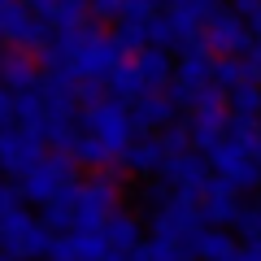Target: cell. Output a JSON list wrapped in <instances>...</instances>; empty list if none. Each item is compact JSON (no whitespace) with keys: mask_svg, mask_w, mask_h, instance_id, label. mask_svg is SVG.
I'll use <instances>...</instances> for the list:
<instances>
[{"mask_svg":"<svg viewBox=\"0 0 261 261\" xmlns=\"http://www.w3.org/2000/svg\"><path fill=\"white\" fill-rule=\"evenodd\" d=\"M148 226H152V240H166V244H174L187 261H200V244H205L209 222H205V214H200L196 200H187V196L174 192V200H170L157 218H148Z\"/></svg>","mask_w":261,"mask_h":261,"instance_id":"1","label":"cell"},{"mask_svg":"<svg viewBox=\"0 0 261 261\" xmlns=\"http://www.w3.org/2000/svg\"><path fill=\"white\" fill-rule=\"evenodd\" d=\"M83 126L92 130L105 148L118 152V161H122V152L135 144V118H130V105L118 100V96H105L100 105H87V109H83Z\"/></svg>","mask_w":261,"mask_h":261,"instance_id":"2","label":"cell"},{"mask_svg":"<svg viewBox=\"0 0 261 261\" xmlns=\"http://www.w3.org/2000/svg\"><path fill=\"white\" fill-rule=\"evenodd\" d=\"M74 170H79V161H74V152H65V148H53L44 161H39L35 170H31L27 178H18V187H22V196H27V205H48L57 192H61L65 183H79L74 178Z\"/></svg>","mask_w":261,"mask_h":261,"instance_id":"3","label":"cell"},{"mask_svg":"<svg viewBox=\"0 0 261 261\" xmlns=\"http://www.w3.org/2000/svg\"><path fill=\"white\" fill-rule=\"evenodd\" d=\"M44 144H48L44 135H35V130L18 126V122L0 126V174H5V178H27L31 170L48 157Z\"/></svg>","mask_w":261,"mask_h":261,"instance_id":"4","label":"cell"},{"mask_svg":"<svg viewBox=\"0 0 261 261\" xmlns=\"http://www.w3.org/2000/svg\"><path fill=\"white\" fill-rule=\"evenodd\" d=\"M53 244H57V231H48L44 218H31L27 209H18L9 231H5V240H0V252L13 261H48Z\"/></svg>","mask_w":261,"mask_h":261,"instance_id":"5","label":"cell"},{"mask_svg":"<svg viewBox=\"0 0 261 261\" xmlns=\"http://www.w3.org/2000/svg\"><path fill=\"white\" fill-rule=\"evenodd\" d=\"M122 209V187L109 170H100L96 178L83 183V196H79V218H74V231H105L113 214Z\"/></svg>","mask_w":261,"mask_h":261,"instance_id":"6","label":"cell"},{"mask_svg":"<svg viewBox=\"0 0 261 261\" xmlns=\"http://www.w3.org/2000/svg\"><path fill=\"white\" fill-rule=\"evenodd\" d=\"M205 157H209V166H214V174H222L235 192H257L261 187V161L252 157L244 144H235L231 135H226L222 144H214Z\"/></svg>","mask_w":261,"mask_h":261,"instance_id":"7","label":"cell"},{"mask_svg":"<svg viewBox=\"0 0 261 261\" xmlns=\"http://www.w3.org/2000/svg\"><path fill=\"white\" fill-rule=\"evenodd\" d=\"M53 31H57L53 22L35 18L22 0H5V5H0V35L9 39V44H22V48H31V53H39L44 44H53Z\"/></svg>","mask_w":261,"mask_h":261,"instance_id":"8","label":"cell"},{"mask_svg":"<svg viewBox=\"0 0 261 261\" xmlns=\"http://www.w3.org/2000/svg\"><path fill=\"white\" fill-rule=\"evenodd\" d=\"M161 178H166L178 196L196 200V196H200V187L214 178V166H209L205 152H192V148H187V152H170L166 166H161Z\"/></svg>","mask_w":261,"mask_h":261,"instance_id":"9","label":"cell"},{"mask_svg":"<svg viewBox=\"0 0 261 261\" xmlns=\"http://www.w3.org/2000/svg\"><path fill=\"white\" fill-rule=\"evenodd\" d=\"M0 83L9 87L13 96L22 92H35L39 83H44V65H39V53H31V48L13 44L0 53Z\"/></svg>","mask_w":261,"mask_h":261,"instance_id":"10","label":"cell"},{"mask_svg":"<svg viewBox=\"0 0 261 261\" xmlns=\"http://www.w3.org/2000/svg\"><path fill=\"white\" fill-rule=\"evenodd\" d=\"M252 31H248V22L240 18V13H231V9H222L214 22L205 27V44L214 48V57H244L252 48Z\"/></svg>","mask_w":261,"mask_h":261,"instance_id":"11","label":"cell"},{"mask_svg":"<svg viewBox=\"0 0 261 261\" xmlns=\"http://www.w3.org/2000/svg\"><path fill=\"white\" fill-rule=\"evenodd\" d=\"M196 205H200V214H205L209 226H235V218H240V209H244L240 205V192H235L222 174H214L205 187H200Z\"/></svg>","mask_w":261,"mask_h":261,"instance_id":"12","label":"cell"},{"mask_svg":"<svg viewBox=\"0 0 261 261\" xmlns=\"http://www.w3.org/2000/svg\"><path fill=\"white\" fill-rule=\"evenodd\" d=\"M166 157L170 152H166V144H161L157 130H140L135 144L122 152V170H126V174H140V178H152V174H161Z\"/></svg>","mask_w":261,"mask_h":261,"instance_id":"13","label":"cell"},{"mask_svg":"<svg viewBox=\"0 0 261 261\" xmlns=\"http://www.w3.org/2000/svg\"><path fill=\"white\" fill-rule=\"evenodd\" d=\"M105 257H109L105 231H65L57 235L53 252H48V261H105Z\"/></svg>","mask_w":261,"mask_h":261,"instance_id":"14","label":"cell"},{"mask_svg":"<svg viewBox=\"0 0 261 261\" xmlns=\"http://www.w3.org/2000/svg\"><path fill=\"white\" fill-rule=\"evenodd\" d=\"M130 65H135V74L144 79L148 92H161V87H170V79H174V57H170L161 44L140 48V53L130 57Z\"/></svg>","mask_w":261,"mask_h":261,"instance_id":"15","label":"cell"},{"mask_svg":"<svg viewBox=\"0 0 261 261\" xmlns=\"http://www.w3.org/2000/svg\"><path fill=\"white\" fill-rule=\"evenodd\" d=\"M192 144L200 152H209L214 144H222L226 140V126H231V118H226V109L222 105H200V109H192Z\"/></svg>","mask_w":261,"mask_h":261,"instance_id":"16","label":"cell"},{"mask_svg":"<svg viewBox=\"0 0 261 261\" xmlns=\"http://www.w3.org/2000/svg\"><path fill=\"white\" fill-rule=\"evenodd\" d=\"M79 196H83V183H65L61 192L48 200V205H39V218H44L48 231L65 235V231H74V218H79Z\"/></svg>","mask_w":261,"mask_h":261,"instance_id":"17","label":"cell"},{"mask_svg":"<svg viewBox=\"0 0 261 261\" xmlns=\"http://www.w3.org/2000/svg\"><path fill=\"white\" fill-rule=\"evenodd\" d=\"M174 113H178V105L170 100V96H161V92H148V96H140V100L130 105L135 130H161V126L174 122Z\"/></svg>","mask_w":261,"mask_h":261,"instance_id":"18","label":"cell"},{"mask_svg":"<svg viewBox=\"0 0 261 261\" xmlns=\"http://www.w3.org/2000/svg\"><path fill=\"white\" fill-rule=\"evenodd\" d=\"M35 18L53 22L57 31L61 27H83L87 22V0H22Z\"/></svg>","mask_w":261,"mask_h":261,"instance_id":"19","label":"cell"},{"mask_svg":"<svg viewBox=\"0 0 261 261\" xmlns=\"http://www.w3.org/2000/svg\"><path fill=\"white\" fill-rule=\"evenodd\" d=\"M105 240H109V248H118V252H135L144 244V218L118 209V214L105 222Z\"/></svg>","mask_w":261,"mask_h":261,"instance_id":"20","label":"cell"},{"mask_svg":"<svg viewBox=\"0 0 261 261\" xmlns=\"http://www.w3.org/2000/svg\"><path fill=\"white\" fill-rule=\"evenodd\" d=\"M65 152H74V161H79V166H92V170H109L113 161H118V152H113V148H105V144L96 140V135H92L87 126H79V135L70 140V148H65Z\"/></svg>","mask_w":261,"mask_h":261,"instance_id":"21","label":"cell"},{"mask_svg":"<svg viewBox=\"0 0 261 261\" xmlns=\"http://www.w3.org/2000/svg\"><path fill=\"white\" fill-rule=\"evenodd\" d=\"M109 96H118V100H126V105H135L140 96H148V87H144V79L135 74V65H130V57L118 65L109 74Z\"/></svg>","mask_w":261,"mask_h":261,"instance_id":"22","label":"cell"},{"mask_svg":"<svg viewBox=\"0 0 261 261\" xmlns=\"http://www.w3.org/2000/svg\"><path fill=\"white\" fill-rule=\"evenodd\" d=\"M200 261H240L235 235H226V226H209L205 244H200Z\"/></svg>","mask_w":261,"mask_h":261,"instance_id":"23","label":"cell"},{"mask_svg":"<svg viewBox=\"0 0 261 261\" xmlns=\"http://www.w3.org/2000/svg\"><path fill=\"white\" fill-rule=\"evenodd\" d=\"M226 105H231V113H252V118H257L261 113V83L257 79H244L240 87L226 92Z\"/></svg>","mask_w":261,"mask_h":261,"instance_id":"24","label":"cell"},{"mask_svg":"<svg viewBox=\"0 0 261 261\" xmlns=\"http://www.w3.org/2000/svg\"><path fill=\"white\" fill-rule=\"evenodd\" d=\"M170 200H174V187H170L166 178H161V183L152 178V183H144V187H140V214H144V218H157L161 209L170 205Z\"/></svg>","mask_w":261,"mask_h":261,"instance_id":"25","label":"cell"},{"mask_svg":"<svg viewBox=\"0 0 261 261\" xmlns=\"http://www.w3.org/2000/svg\"><path fill=\"white\" fill-rule=\"evenodd\" d=\"M244 79H248V65H244V57H218V61H214V83L222 87V92L240 87Z\"/></svg>","mask_w":261,"mask_h":261,"instance_id":"26","label":"cell"},{"mask_svg":"<svg viewBox=\"0 0 261 261\" xmlns=\"http://www.w3.org/2000/svg\"><path fill=\"white\" fill-rule=\"evenodd\" d=\"M113 39L122 44V53H126V57H135L140 48H148V44H152V39H148V22H118Z\"/></svg>","mask_w":261,"mask_h":261,"instance_id":"27","label":"cell"},{"mask_svg":"<svg viewBox=\"0 0 261 261\" xmlns=\"http://www.w3.org/2000/svg\"><path fill=\"white\" fill-rule=\"evenodd\" d=\"M18 209H27V196H22L18 183H0V240H5V231H9V218L18 214Z\"/></svg>","mask_w":261,"mask_h":261,"instance_id":"28","label":"cell"},{"mask_svg":"<svg viewBox=\"0 0 261 261\" xmlns=\"http://www.w3.org/2000/svg\"><path fill=\"white\" fill-rule=\"evenodd\" d=\"M166 13V0H122V22H152Z\"/></svg>","mask_w":261,"mask_h":261,"instance_id":"29","label":"cell"},{"mask_svg":"<svg viewBox=\"0 0 261 261\" xmlns=\"http://www.w3.org/2000/svg\"><path fill=\"white\" fill-rule=\"evenodd\" d=\"M235 235L244 244H257L261 240V205H244L240 218H235Z\"/></svg>","mask_w":261,"mask_h":261,"instance_id":"30","label":"cell"},{"mask_svg":"<svg viewBox=\"0 0 261 261\" xmlns=\"http://www.w3.org/2000/svg\"><path fill=\"white\" fill-rule=\"evenodd\" d=\"M87 18L96 27H118L122 22V0H87Z\"/></svg>","mask_w":261,"mask_h":261,"instance_id":"31","label":"cell"},{"mask_svg":"<svg viewBox=\"0 0 261 261\" xmlns=\"http://www.w3.org/2000/svg\"><path fill=\"white\" fill-rule=\"evenodd\" d=\"M161 144H166V152L196 148V144H192V126H187V122H170V126H161Z\"/></svg>","mask_w":261,"mask_h":261,"instance_id":"32","label":"cell"},{"mask_svg":"<svg viewBox=\"0 0 261 261\" xmlns=\"http://www.w3.org/2000/svg\"><path fill=\"white\" fill-rule=\"evenodd\" d=\"M13 118H18V96H13L5 83H0V126H9Z\"/></svg>","mask_w":261,"mask_h":261,"instance_id":"33","label":"cell"},{"mask_svg":"<svg viewBox=\"0 0 261 261\" xmlns=\"http://www.w3.org/2000/svg\"><path fill=\"white\" fill-rule=\"evenodd\" d=\"M244 65H248V79L261 83V39H252V48L244 53Z\"/></svg>","mask_w":261,"mask_h":261,"instance_id":"34","label":"cell"},{"mask_svg":"<svg viewBox=\"0 0 261 261\" xmlns=\"http://www.w3.org/2000/svg\"><path fill=\"white\" fill-rule=\"evenodd\" d=\"M257 161H261V140H257Z\"/></svg>","mask_w":261,"mask_h":261,"instance_id":"35","label":"cell"},{"mask_svg":"<svg viewBox=\"0 0 261 261\" xmlns=\"http://www.w3.org/2000/svg\"><path fill=\"white\" fill-rule=\"evenodd\" d=\"M0 39H5V35H0Z\"/></svg>","mask_w":261,"mask_h":261,"instance_id":"36","label":"cell"}]
</instances>
